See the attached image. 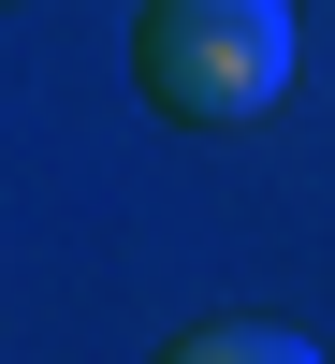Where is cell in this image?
I'll use <instances>...</instances> for the list:
<instances>
[{"mask_svg": "<svg viewBox=\"0 0 335 364\" xmlns=\"http://www.w3.org/2000/svg\"><path fill=\"white\" fill-rule=\"evenodd\" d=\"M132 73L175 132H248L292 102V0H146Z\"/></svg>", "mask_w": 335, "mask_h": 364, "instance_id": "cell-1", "label": "cell"}, {"mask_svg": "<svg viewBox=\"0 0 335 364\" xmlns=\"http://www.w3.org/2000/svg\"><path fill=\"white\" fill-rule=\"evenodd\" d=\"M161 364H321V336H292V321H190Z\"/></svg>", "mask_w": 335, "mask_h": 364, "instance_id": "cell-2", "label": "cell"}]
</instances>
